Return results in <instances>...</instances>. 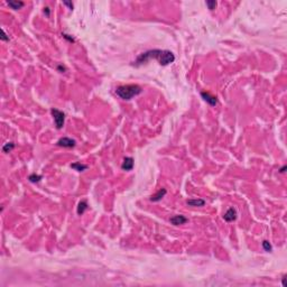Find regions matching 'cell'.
<instances>
[{
  "mask_svg": "<svg viewBox=\"0 0 287 287\" xmlns=\"http://www.w3.org/2000/svg\"><path fill=\"white\" fill-rule=\"evenodd\" d=\"M187 221H189V220H187L185 216H183V215H174L173 218L170 219V222L174 225L184 224V223H186Z\"/></svg>",
  "mask_w": 287,
  "mask_h": 287,
  "instance_id": "obj_6",
  "label": "cell"
},
{
  "mask_svg": "<svg viewBox=\"0 0 287 287\" xmlns=\"http://www.w3.org/2000/svg\"><path fill=\"white\" fill-rule=\"evenodd\" d=\"M206 6H208V8H209L210 10L215 9V7H216V1H213V0H211V1H206Z\"/></svg>",
  "mask_w": 287,
  "mask_h": 287,
  "instance_id": "obj_16",
  "label": "cell"
},
{
  "mask_svg": "<svg viewBox=\"0 0 287 287\" xmlns=\"http://www.w3.org/2000/svg\"><path fill=\"white\" fill-rule=\"evenodd\" d=\"M44 9H45V10H44V13H46V15H47V16H49V8H47V7H46V8H44Z\"/></svg>",
  "mask_w": 287,
  "mask_h": 287,
  "instance_id": "obj_19",
  "label": "cell"
},
{
  "mask_svg": "<svg viewBox=\"0 0 287 287\" xmlns=\"http://www.w3.org/2000/svg\"><path fill=\"white\" fill-rule=\"evenodd\" d=\"M132 167H134V159L131 157H126L122 165H121V168L124 170H131Z\"/></svg>",
  "mask_w": 287,
  "mask_h": 287,
  "instance_id": "obj_8",
  "label": "cell"
},
{
  "mask_svg": "<svg viewBox=\"0 0 287 287\" xmlns=\"http://www.w3.org/2000/svg\"><path fill=\"white\" fill-rule=\"evenodd\" d=\"M86 209H88V203H86V201H81L78 205V214L82 215Z\"/></svg>",
  "mask_w": 287,
  "mask_h": 287,
  "instance_id": "obj_12",
  "label": "cell"
},
{
  "mask_svg": "<svg viewBox=\"0 0 287 287\" xmlns=\"http://www.w3.org/2000/svg\"><path fill=\"white\" fill-rule=\"evenodd\" d=\"M186 204L189 205V206H203L204 204H205V201H204V200H201V199L189 200V201L186 202Z\"/></svg>",
  "mask_w": 287,
  "mask_h": 287,
  "instance_id": "obj_11",
  "label": "cell"
},
{
  "mask_svg": "<svg viewBox=\"0 0 287 287\" xmlns=\"http://www.w3.org/2000/svg\"><path fill=\"white\" fill-rule=\"evenodd\" d=\"M285 281H286V276H284V278H283V286H286V283H285Z\"/></svg>",
  "mask_w": 287,
  "mask_h": 287,
  "instance_id": "obj_20",
  "label": "cell"
},
{
  "mask_svg": "<svg viewBox=\"0 0 287 287\" xmlns=\"http://www.w3.org/2000/svg\"><path fill=\"white\" fill-rule=\"evenodd\" d=\"M51 113L53 116V119L55 121V126L57 129H62L64 126V120H65V114L62 111L57 110V109H52Z\"/></svg>",
  "mask_w": 287,
  "mask_h": 287,
  "instance_id": "obj_2",
  "label": "cell"
},
{
  "mask_svg": "<svg viewBox=\"0 0 287 287\" xmlns=\"http://www.w3.org/2000/svg\"><path fill=\"white\" fill-rule=\"evenodd\" d=\"M42 179V176L40 175H36V174H32L29 176V181L33 183H36V182H39Z\"/></svg>",
  "mask_w": 287,
  "mask_h": 287,
  "instance_id": "obj_15",
  "label": "cell"
},
{
  "mask_svg": "<svg viewBox=\"0 0 287 287\" xmlns=\"http://www.w3.org/2000/svg\"><path fill=\"white\" fill-rule=\"evenodd\" d=\"M223 218H224V220L227 222L235 221V219H237V211H235V209H233V208H230V209H229L228 211L224 213Z\"/></svg>",
  "mask_w": 287,
  "mask_h": 287,
  "instance_id": "obj_5",
  "label": "cell"
},
{
  "mask_svg": "<svg viewBox=\"0 0 287 287\" xmlns=\"http://www.w3.org/2000/svg\"><path fill=\"white\" fill-rule=\"evenodd\" d=\"M64 5H65V6H69L70 9H73V5H72L71 2H67V1H65V2H64Z\"/></svg>",
  "mask_w": 287,
  "mask_h": 287,
  "instance_id": "obj_18",
  "label": "cell"
},
{
  "mask_svg": "<svg viewBox=\"0 0 287 287\" xmlns=\"http://www.w3.org/2000/svg\"><path fill=\"white\" fill-rule=\"evenodd\" d=\"M13 147H15V144H13V143H7L6 145L2 147L3 153H9L10 150L13 149Z\"/></svg>",
  "mask_w": 287,
  "mask_h": 287,
  "instance_id": "obj_14",
  "label": "cell"
},
{
  "mask_svg": "<svg viewBox=\"0 0 287 287\" xmlns=\"http://www.w3.org/2000/svg\"><path fill=\"white\" fill-rule=\"evenodd\" d=\"M262 247H264V249L266 251H271V249H273V248H271L270 243H269L268 241H264V242H262Z\"/></svg>",
  "mask_w": 287,
  "mask_h": 287,
  "instance_id": "obj_17",
  "label": "cell"
},
{
  "mask_svg": "<svg viewBox=\"0 0 287 287\" xmlns=\"http://www.w3.org/2000/svg\"><path fill=\"white\" fill-rule=\"evenodd\" d=\"M71 167L73 168V170H78V172H83V170H85L86 168H88V165L81 164V163H74V164H72Z\"/></svg>",
  "mask_w": 287,
  "mask_h": 287,
  "instance_id": "obj_13",
  "label": "cell"
},
{
  "mask_svg": "<svg viewBox=\"0 0 287 287\" xmlns=\"http://www.w3.org/2000/svg\"><path fill=\"white\" fill-rule=\"evenodd\" d=\"M285 170H286V167L284 166V167H283V168H281V173H284V172H285Z\"/></svg>",
  "mask_w": 287,
  "mask_h": 287,
  "instance_id": "obj_21",
  "label": "cell"
},
{
  "mask_svg": "<svg viewBox=\"0 0 287 287\" xmlns=\"http://www.w3.org/2000/svg\"><path fill=\"white\" fill-rule=\"evenodd\" d=\"M7 5H8L11 9L18 10V9H21L25 3H24L23 1H18V0H9V1H7Z\"/></svg>",
  "mask_w": 287,
  "mask_h": 287,
  "instance_id": "obj_9",
  "label": "cell"
},
{
  "mask_svg": "<svg viewBox=\"0 0 287 287\" xmlns=\"http://www.w3.org/2000/svg\"><path fill=\"white\" fill-rule=\"evenodd\" d=\"M57 145L61 147H65V148H72V147L75 146V140H73L71 138L64 137V138H61V139L57 141Z\"/></svg>",
  "mask_w": 287,
  "mask_h": 287,
  "instance_id": "obj_4",
  "label": "cell"
},
{
  "mask_svg": "<svg viewBox=\"0 0 287 287\" xmlns=\"http://www.w3.org/2000/svg\"><path fill=\"white\" fill-rule=\"evenodd\" d=\"M201 97H202V98L204 99V100H205L210 105H215L216 103H218L216 98L210 94L209 92H202V93H201Z\"/></svg>",
  "mask_w": 287,
  "mask_h": 287,
  "instance_id": "obj_7",
  "label": "cell"
},
{
  "mask_svg": "<svg viewBox=\"0 0 287 287\" xmlns=\"http://www.w3.org/2000/svg\"><path fill=\"white\" fill-rule=\"evenodd\" d=\"M116 93L119 98L122 100H130L136 95L141 93V88L139 85L136 84H129V85H121L119 88H117Z\"/></svg>",
  "mask_w": 287,
  "mask_h": 287,
  "instance_id": "obj_1",
  "label": "cell"
},
{
  "mask_svg": "<svg viewBox=\"0 0 287 287\" xmlns=\"http://www.w3.org/2000/svg\"><path fill=\"white\" fill-rule=\"evenodd\" d=\"M174 61H175V56H174L173 53L170 52V51H163L159 59L160 65H168V64H172Z\"/></svg>",
  "mask_w": 287,
  "mask_h": 287,
  "instance_id": "obj_3",
  "label": "cell"
},
{
  "mask_svg": "<svg viewBox=\"0 0 287 287\" xmlns=\"http://www.w3.org/2000/svg\"><path fill=\"white\" fill-rule=\"evenodd\" d=\"M165 195H166V189H159L155 195H153L151 197H150V201H153V202H158V201H160V200L163 199Z\"/></svg>",
  "mask_w": 287,
  "mask_h": 287,
  "instance_id": "obj_10",
  "label": "cell"
}]
</instances>
